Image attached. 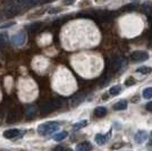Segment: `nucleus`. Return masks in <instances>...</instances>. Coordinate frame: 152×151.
<instances>
[{
	"label": "nucleus",
	"mask_w": 152,
	"mask_h": 151,
	"mask_svg": "<svg viewBox=\"0 0 152 151\" xmlns=\"http://www.w3.org/2000/svg\"><path fill=\"white\" fill-rule=\"evenodd\" d=\"M12 42L16 47H22L26 42V34L24 32H19L17 34H15L12 38Z\"/></svg>",
	"instance_id": "obj_4"
},
{
	"label": "nucleus",
	"mask_w": 152,
	"mask_h": 151,
	"mask_svg": "<svg viewBox=\"0 0 152 151\" xmlns=\"http://www.w3.org/2000/svg\"><path fill=\"white\" fill-rule=\"evenodd\" d=\"M146 109H148L149 111H152V101L151 102H148V103H146Z\"/></svg>",
	"instance_id": "obj_24"
},
{
	"label": "nucleus",
	"mask_w": 152,
	"mask_h": 151,
	"mask_svg": "<svg viewBox=\"0 0 152 151\" xmlns=\"http://www.w3.org/2000/svg\"><path fill=\"white\" fill-rule=\"evenodd\" d=\"M94 114H95V116H98V117H103V116L107 114V109L104 107H98V108H95Z\"/></svg>",
	"instance_id": "obj_11"
},
{
	"label": "nucleus",
	"mask_w": 152,
	"mask_h": 151,
	"mask_svg": "<svg viewBox=\"0 0 152 151\" xmlns=\"http://www.w3.org/2000/svg\"><path fill=\"white\" fill-rule=\"evenodd\" d=\"M149 141H150V142H149V144L152 145V132L150 133V138H149Z\"/></svg>",
	"instance_id": "obj_26"
},
{
	"label": "nucleus",
	"mask_w": 152,
	"mask_h": 151,
	"mask_svg": "<svg viewBox=\"0 0 152 151\" xmlns=\"http://www.w3.org/2000/svg\"><path fill=\"white\" fill-rule=\"evenodd\" d=\"M91 148H92L91 143H89V142H82V143L76 145V151H90Z\"/></svg>",
	"instance_id": "obj_9"
},
{
	"label": "nucleus",
	"mask_w": 152,
	"mask_h": 151,
	"mask_svg": "<svg viewBox=\"0 0 152 151\" xmlns=\"http://www.w3.org/2000/svg\"><path fill=\"white\" fill-rule=\"evenodd\" d=\"M67 134H68V133L65 132V131H63V132H59V133H57L55 136H53V140H55V141H61V140H64V139L67 136Z\"/></svg>",
	"instance_id": "obj_14"
},
{
	"label": "nucleus",
	"mask_w": 152,
	"mask_h": 151,
	"mask_svg": "<svg viewBox=\"0 0 152 151\" xmlns=\"http://www.w3.org/2000/svg\"><path fill=\"white\" fill-rule=\"evenodd\" d=\"M135 8H136L135 5H127V6L124 8V10H134Z\"/></svg>",
	"instance_id": "obj_22"
},
{
	"label": "nucleus",
	"mask_w": 152,
	"mask_h": 151,
	"mask_svg": "<svg viewBox=\"0 0 152 151\" xmlns=\"http://www.w3.org/2000/svg\"><path fill=\"white\" fill-rule=\"evenodd\" d=\"M134 140L137 142V143H143L148 140V133L145 131H139L134 135Z\"/></svg>",
	"instance_id": "obj_6"
},
{
	"label": "nucleus",
	"mask_w": 152,
	"mask_h": 151,
	"mask_svg": "<svg viewBox=\"0 0 152 151\" xmlns=\"http://www.w3.org/2000/svg\"><path fill=\"white\" fill-rule=\"evenodd\" d=\"M143 97L145 99H150L152 98V88H146L144 91H143Z\"/></svg>",
	"instance_id": "obj_17"
},
{
	"label": "nucleus",
	"mask_w": 152,
	"mask_h": 151,
	"mask_svg": "<svg viewBox=\"0 0 152 151\" xmlns=\"http://www.w3.org/2000/svg\"><path fill=\"white\" fill-rule=\"evenodd\" d=\"M149 58V55L146 51H141V50H136L134 51L133 54L131 55V59L135 62V63H139V62H144Z\"/></svg>",
	"instance_id": "obj_3"
},
{
	"label": "nucleus",
	"mask_w": 152,
	"mask_h": 151,
	"mask_svg": "<svg viewBox=\"0 0 152 151\" xmlns=\"http://www.w3.org/2000/svg\"><path fill=\"white\" fill-rule=\"evenodd\" d=\"M60 105H61V102H60L59 100L48 101V102L43 103V105L40 107V113L42 114V115L49 114V113H51V111H53V110L58 109V108L60 107Z\"/></svg>",
	"instance_id": "obj_2"
},
{
	"label": "nucleus",
	"mask_w": 152,
	"mask_h": 151,
	"mask_svg": "<svg viewBox=\"0 0 152 151\" xmlns=\"http://www.w3.org/2000/svg\"><path fill=\"white\" fill-rule=\"evenodd\" d=\"M7 40H8V38H7V34L5 33H0V45H4V44L7 42Z\"/></svg>",
	"instance_id": "obj_18"
},
{
	"label": "nucleus",
	"mask_w": 152,
	"mask_h": 151,
	"mask_svg": "<svg viewBox=\"0 0 152 151\" xmlns=\"http://www.w3.org/2000/svg\"><path fill=\"white\" fill-rule=\"evenodd\" d=\"M15 23L14 22H9V23H6V24H4V25L0 26V30H2V29H7V27H10V26H13Z\"/></svg>",
	"instance_id": "obj_21"
},
{
	"label": "nucleus",
	"mask_w": 152,
	"mask_h": 151,
	"mask_svg": "<svg viewBox=\"0 0 152 151\" xmlns=\"http://www.w3.org/2000/svg\"><path fill=\"white\" fill-rule=\"evenodd\" d=\"M59 128V123L57 122H48L45 124H41L38 126V132L42 135H50L53 132L58 131Z\"/></svg>",
	"instance_id": "obj_1"
},
{
	"label": "nucleus",
	"mask_w": 152,
	"mask_h": 151,
	"mask_svg": "<svg viewBox=\"0 0 152 151\" xmlns=\"http://www.w3.org/2000/svg\"><path fill=\"white\" fill-rule=\"evenodd\" d=\"M134 83H135V81H134L133 77H128L126 81H125V85L126 86H131V85H133Z\"/></svg>",
	"instance_id": "obj_20"
},
{
	"label": "nucleus",
	"mask_w": 152,
	"mask_h": 151,
	"mask_svg": "<svg viewBox=\"0 0 152 151\" xmlns=\"http://www.w3.org/2000/svg\"><path fill=\"white\" fill-rule=\"evenodd\" d=\"M121 91V88L119 86V85H115V86H113V88H110V90H109V93L111 95H119Z\"/></svg>",
	"instance_id": "obj_13"
},
{
	"label": "nucleus",
	"mask_w": 152,
	"mask_h": 151,
	"mask_svg": "<svg viewBox=\"0 0 152 151\" xmlns=\"http://www.w3.org/2000/svg\"><path fill=\"white\" fill-rule=\"evenodd\" d=\"M41 26H42L41 23H33V24L27 26V30H30L31 32L38 31V30H40V27H41Z\"/></svg>",
	"instance_id": "obj_15"
},
{
	"label": "nucleus",
	"mask_w": 152,
	"mask_h": 151,
	"mask_svg": "<svg viewBox=\"0 0 152 151\" xmlns=\"http://www.w3.org/2000/svg\"><path fill=\"white\" fill-rule=\"evenodd\" d=\"M83 100H84V97H83V95H76V97H73L69 101L70 107H76V106H78Z\"/></svg>",
	"instance_id": "obj_8"
},
{
	"label": "nucleus",
	"mask_w": 152,
	"mask_h": 151,
	"mask_svg": "<svg viewBox=\"0 0 152 151\" xmlns=\"http://www.w3.org/2000/svg\"><path fill=\"white\" fill-rule=\"evenodd\" d=\"M127 108V101L126 100H121L118 102H116L114 105L115 110H124Z\"/></svg>",
	"instance_id": "obj_10"
},
{
	"label": "nucleus",
	"mask_w": 152,
	"mask_h": 151,
	"mask_svg": "<svg viewBox=\"0 0 152 151\" xmlns=\"http://www.w3.org/2000/svg\"><path fill=\"white\" fill-rule=\"evenodd\" d=\"M53 151H66V150H65V148L58 145V147H55V148H53Z\"/></svg>",
	"instance_id": "obj_23"
},
{
	"label": "nucleus",
	"mask_w": 152,
	"mask_h": 151,
	"mask_svg": "<svg viewBox=\"0 0 152 151\" xmlns=\"http://www.w3.org/2000/svg\"><path fill=\"white\" fill-rule=\"evenodd\" d=\"M109 136H110V133L108 134L107 136H106V135H103V134H96L94 140H95V142H96L99 145H102V144H104V143H106V141L108 140Z\"/></svg>",
	"instance_id": "obj_7"
},
{
	"label": "nucleus",
	"mask_w": 152,
	"mask_h": 151,
	"mask_svg": "<svg viewBox=\"0 0 152 151\" xmlns=\"http://www.w3.org/2000/svg\"><path fill=\"white\" fill-rule=\"evenodd\" d=\"M86 124H88V122H86V120H81V122H78V123L74 124L73 128H74V130H80V128L84 127V126L86 125Z\"/></svg>",
	"instance_id": "obj_16"
},
{
	"label": "nucleus",
	"mask_w": 152,
	"mask_h": 151,
	"mask_svg": "<svg viewBox=\"0 0 152 151\" xmlns=\"http://www.w3.org/2000/svg\"><path fill=\"white\" fill-rule=\"evenodd\" d=\"M34 111H35V107L34 106H30L28 109H27V111H26V115L30 117V116H33L34 115Z\"/></svg>",
	"instance_id": "obj_19"
},
{
	"label": "nucleus",
	"mask_w": 152,
	"mask_h": 151,
	"mask_svg": "<svg viewBox=\"0 0 152 151\" xmlns=\"http://www.w3.org/2000/svg\"><path fill=\"white\" fill-rule=\"evenodd\" d=\"M136 72L140 73V74H150L152 72V68L149 67V66H142V67H139L136 69Z\"/></svg>",
	"instance_id": "obj_12"
},
{
	"label": "nucleus",
	"mask_w": 152,
	"mask_h": 151,
	"mask_svg": "<svg viewBox=\"0 0 152 151\" xmlns=\"http://www.w3.org/2000/svg\"><path fill=\"white\" fill-rule=\"evenodd\" d=\"M74 1H75V0H64V4H65V5H72Z\"/></svg>",
	"instance_id": "obj_25"
},
{
	"label": "nucleus",
	"mask_w": 152,
	"mask_h": 151,
	"mask_svg": "<svg viewBox=\"0 0 152 151\" xmlns=\"http://www.w3.org/2000/svg\"><path fill=\"white\" fill-rule=\"evenodd\" d=\"M23 133H24V131L22 132V131H19V130H17V128H10V130L5 131L2 135H4V138L12 140V139H15V138H17V136H19V135L23 134Z\"/></svg>",
	"instance_id": "obj_5"
}]
</instances>
